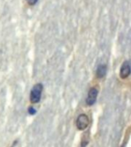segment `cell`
Instances as JSON below:
<instances>
[{
    "label": "cell",
    "instance_id": "obj_6",
    "mask_svg": "<svg viewBox=\"0 0 131 147\" xmlns=\"http://www.w3.org/2000/svg\"><path fill=\"white\" fill-rule=\"evenodd\" d=\"M38 0H27L28 3V5H34L38 2Z\"/></svg>",
    "mask_w": 131,
    "mask_h": 147
},
{
    "label": "cell",
    "instance_id": "obj_3",
    "mask_svg": "<svg viewBox=\"0 0 131 147\" xmlns=\"http://www.w3.org/2000/svg\"><path fill=\"white\" fill-rule=\"evenodd\" d=\"M97 95H98V90L95 87H91L88 91L87 94V99H86V103L88 106L94 105L97 98Z\"/></svg>",
    "mask_w": 131,
    "mask_h": 147
},
{
    "label": "cell",
    "instance_id": "obj_2",
    "mask_svg": "<svg viewBox=\"0 0 131 147\" xmlns=\"http://www.w3.org/2000/svg\"><path fill=\"white\" fill-rule=\"evenodd\" d=\"M89 125V119L87 115L84 113L80 114L76 120V126L79 130H84Z\"/></svg>",
    "mask_w": 131,
    "mask_h": 147
},
{
    "label": "cell",
    "instance_id": "obj_5",
    "mask_svg": "<svg viewBox=\"0 0 131 147\" xmlns=\"http://www.w3.org/2000/svg\"><path fill=\"white\" fill-rule=\"evenodd\" d=\"M106 73H107V66L105 64H101L99 65L96 71L97 78L99 79H101L105 77Z\"/></svg>",
    "mask_w": 131,
    "mask_h": 147
},
{
    "label": "cell",
    "instance_id": "obj_4",
    "mask_svg": "<svg viewBox=\"0 0 131 147\" xmlns=\"http://www.w3.org/2000/svg\"><path fill=\"white\" fill-rule=\"evenodd\" d=\"M131 69H130V61H124L122 64L121 67H120V77L123 80H125L128 78L129 76L130 75Z\"/></svg>",
    "mask_w": 131,
    "mask_h": 147
},
{
    "label": "cell",
    "instance_id": "obj_1",
    "mask_svg": "<svg viewBox=\"0 0 131 147\" xmlns=\"http://www.w3.org/2000/svg\"><path fill=\"white\" fill-rule=\"evenodd\" d=\"M43 91V85L42 84H36L32 87L30 93V101L32 103H38L41 100V94Z\"/></svg>",
    "mask_w": 131,
    "mask_h": 147
},
{
    "label": "cell",
    "instance_id": "obj_7",
    "mask_svg": "<svg viewBox=\"0 0 131 147\" xmlns=\"http://www.w3.org/2000/svg\"><path fill=\"white\" fill-rule=\"evenodd\" d=\"M28 113H29L31 115H33L36 113V111H35V110H34L33 107H30L29 110H28Z\"/></svg>",
    "mask_w": 131,
    "mask_h": 147
}]
</instances>
